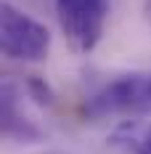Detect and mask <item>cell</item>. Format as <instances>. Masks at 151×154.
I'll list each match as a JSON object with an SVG mask.
<instances>
[{
  "instance_id": "1",
  "label": "cell",
  "mask_w": 151,
  "mask_h": 154,
  "mask_svg": "<svg viewBox=\"0 0 151 154\" xmlns=\"http://www.w3.org/2000/svg\"><path fill=\"white\" fill-rule=\"evenodd\" d=\"M0 45L3 53L19 61H43L50 51V32L29 14L11 3L0 8Z\"/></svg>"
},
{
  "instance_id": "2",
  "label": "cell",
  "mask_w": 151,
  "mask_h": 154,
  "mask_svg": "<svg viewBox=\"0 0 151 154\" xmlns=\"http://www.w3.org/2000/svg\"><path fill=\"white\" fill-rule=\"evenodd\" d=\"M56 16L69 45L80 53H88L104 35L109 0H56Z\"/></svg>"
},
{
  "instance_id": "3",
  "label": "cell",
  "mask_w": 151,
  "mask_h": 154,
  "mask_svg": "<svg viewBox=\"0 0 151 154\" xmlns=\"http://www.w3.org/2000/svg\"><path fill=\"white\" fill-rule=\"evenodd\" d=\"M90 117L106 114H146L151 112V75H122L104 85L88 101Z\"/></svg>"
},
{
  "instance_id": "4",
  "label": "cell",
  "mask_w": 151,
  "mask_h": 154,
  "mask_svg": "<svg viewBox=\"0 0 151 154\" xmlns=\"http://www.w3.org/2000/svg\"><path fill=\"white\" fill-rule=\"evenodd\" d=\"M109 146L122 154H151V122H119L109 133Z\"/></svg>"
},
{
  "instance_id": "5",
  "label": "cell",
  "mask_w": 151,
  "mask_h": 154,
  "mask_svg": "<svg viewBox=\"0 0 151 154\" xmlns=\"http://www.w3.org/2000/svg\"><path fill=\"white\" fill-rule=\"evenodd\" d=\"M3 133L8 138H16V141H37L40 138V130L19 112V98H16V88L11 82L3 85Z\"/></svg>"
},
{
  "instance_id": "6",
  "label": "cell",
  "mask_w": 151,
  "mask_h": 154,
  "mask_svg": "<svg viewBox=\"0 0 151 154\" xmlns=\"http://www.w3.org/2000/svg\"><path fill=\"white\" fill-rule=\"evenodd\" d=\"M27 93L35 98V104H40V106H50L53 104V93H50V88L40 77H29L27 80Z\"/></svg>"
},
{
  "instance_id": "7",
  "label": "cell",
  "mask_w": 151,
  "mask_h": 154,
  "mask_svg": "<svg viewBox=\"0 0 151 154\" xmlns=\"http://www.w3.org/2000/svg\"><path fill=\"white\" fill-rule=\"evenodd\" d=\"M43 154H64V152H43Z\"/></svg>"
}]
</instances>
